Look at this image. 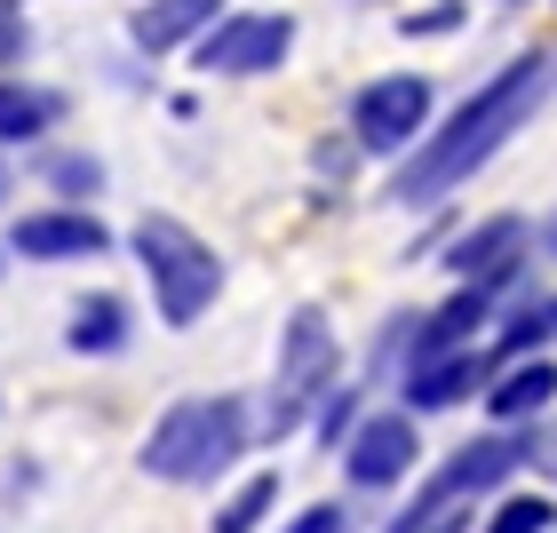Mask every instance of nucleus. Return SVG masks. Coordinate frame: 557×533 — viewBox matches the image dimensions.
Listing matches in <instances>:
<instances>
[{"label":"nucleus","instance_id":"412c9836","mask_svg":"<svg viewBox=\"0 0 557 533\" xmlns=\"http://www.w3.org/2000/svg\"><path fill=\"white\" fill-rule=\"evenodd\" d=\"M462 16H470L462 0H430V9H414V16H407V33H414V40H430V33H454Z\"/></svg>","mask_w":557,"mask_h":533},{"label":"nucleus","instance_id":"5701e85b","mask_svg":"<svg viewBox=\"0 0 557 533\" xmlns=\"http://www.w3.org/2000/svg\"><path fill=\"white\" fill-rule=\"evenodd\" d=\"M16 57H24V16L9 9V0H0V72H9Z\"/></svg>","mask_w":557,"mask_h":533},{"label":"nucleus","instance_id":"39448f33","mask_svg":"<svg viewBox=\"0 0 557 533\" xmlns=\"http://www.w3.org/2000/svg\"><path fill=\"white\" fill-rule=\"evenodd\" d=\"M295 48V16L278 9H223L208 33L191 40V64L215 72V80H256V72H278Z\"/></svg>","mask_w":557,"mask_h":533},{"label":"nucleus","instance_id":"423d86ee","mask_svg":"<svg viewBox=\"0 0 557 533\" xmlns=\"http://www.w3.org/2000/svg\"><path fill=\"white\" fill-rule=\"evenodd\" d=\"M430 136V80L422 72H383L350 96V144L374 151V160H407Z\"/></svg>","mask_w":557,"mask_h":533},{"label":"nucleus","instance_id":"0eeeda50","mask_svg":"<svg viewBox=\"0 0 557 533\" xmlns=\"http://www.w3.org/2000/svg\"><path fill=\"white\" fill-rule=\"evenodd\" d=\"M414 462H422V438H414V414H407V406L367 414V422L343 438V470H350V486H367V494H383V486H398V478H414Z\"/></svg>","mask_w":557,"mask_h":533},{"label":"nucleus","instance_id":"f8f14e48","mask_svg":"<svg viewBox=\"0 0 557 533\" xmlns=\"http://www.w3.org/2000/svg\"><path fill=\"white\" fill-rule=\"evenodd\" d=\"M223 9H232V0H144L136 24H128V40L144 48V57H168V48H191Z\"/></svg>","mask_w":557,"mask_h":533},{"label":"nucleus","instance_id":"9b49d317","mask_svg":"<svg viewBox=\"0 0 557 533\" xmlns=\"http://www.w3.org/2000/svg\"><path fill=\"white\" fill-rule=\"evenodd\" d=\"M494 383V359L486 350H446V359H430V367H407V406L414 414H446V406H462Z\"/></svg>","mask_w":557,"mask_h":533},{"label":"nucleus","instance_id":"393cba45","mask_svg":"<svg viewBox=\"0 0 557 533\" xmlns=\"http://www.w3.org/2000/svg\"><path fill=\"white\" fill-rule=\"evenodd\" d=\"M0 199H9V168H0Z\"/></svg>","mask_w":557,"mask_h":533},{"label":"nucleus","instance_id":"6e6552de","mask_svg":"<svg viewBox=\"0 0 557 533\" xmlns=\"http://www.w3.org/2000/svg\"><path fill=\"white\" fill-rule=\"evenodd\" d=\"M104 247H112V232L96 208H33L9 223V256H24V263H88Z\"/></svg>","mask_w":557,"mask_h":533},{"label":"nucleus","instance_id":"ddd939ff","mask_svg":"<svg viewBox=\"0 0 557 533\" xmlns=\"http://www.w3.org/2000/svg\"><path fill=\"white\" fill-rule=\"evenodd\" d=\"M64 343L81 350V359H112V350H128V302L120 295H81L64 319Z\"/></svg>","mask_w":557,"mask_h":533},{"label":"nucleus","instance_id":"20e7f679","mask_svg":"<svg viewBox=\"0 0 557 533\" xmlns=\"http://www.w3.org/2000/svg\"><path fill=\"white\" fill-rule=\"evenodd\" d=\"M335 374H343V343H335V326H326L319 302H295L287 311V335H278V374H271V438H287V430H302L319 414V398L335 391Z\"/></svg>","mask_w":557,"mask_h":533},{"label":"nucleus","instance_id":"f03ea898","mask_svg":"<svg viewBox=\"0 0 557 533\" xmlns=\"http://www.w3.org/2000/svg\"><path fill=\"white\" fill-rule=\"evenodd\" d=\"M247 438H256V422H247L239 398H223V391L215 398H175L144 438V470L168 478V486H215L247 454Z\"/></svg>","mask_w":557,"mask_h":533},{"label":"nucleus","instance_id":"7ed1b4c3","mask_svg":"<svg viewBox=\"0 0 557 533\" xmlns=\"http://www.w3.org/2000/svg\"><path fill=\"white\" fill-rule=\"evenodd\" d=\"M128 247H136V263H144V278H151V302H160L168 326H199V319L215 311V295H223V256L191 232L184 215H144L136 232H128Z\"/></svg>","mask_w":557,"mask_h":533},{"label":"nucleus","instance_id":"4be33fe9","mask_svg":"<svg viewBox=\"0 0 557 533\" xmlns=\"http://www.w3.org/2000/svg\"><path fill=\"white\" fill-rule=\"evenodd\" d=\"M343 525H350V518H343V501H311V510H302L287 533H343Z\"/></svg>","mask_w":557,"mask_h":533},{"label":"nucleus","instance_id":"2eb2a0df","mask_svg":"<svg viewBox=\"0 0 557 533\" xmlns=\"http://www.w3.org/2000/svg\"><path fill=\"white\" fill-rule=\"evenodd\" d=\"M494 398V414L502 422H525V414H549V398H557V367L549 359H525V367H510V374H502V383H486Z\"/></svg>","mask_w":557,"mask_h":533},{"label":"nucleus","instance_id":"a211bd4d","mask_svg":"<svg viewBox=\"0 0 557 533\" xmlns=\"http://www.w3.org/2000/svg\"><path fill=\"white\" fill-rule=\"evenodd\" d=\"M557 335V295H534V302H518L510 326H502V359H525V350H542Z\"/></svg>","mask_w":557,"mask_h":533},{"label":"nucleus","instance_id":"9d476101","mask_svg":"<svg viewBox=\"0 0 557 533\" xmlns=\"http://www.w3.org/2000/svg\"><path fill=\"white\" fill-rule=\"evenodd\" d=\"M494 295L502 287H454L438 311H422L414 319V343H407V367H430V359H446V350H470V335L494 311Z\"/></svg>","mask_w":557,"mask_h":533},{"label":"nucleus","instance_id":"b1692460","mask_svg":"<svg viewBox=\"0 0 557 533\" xmlns=\"http://www.w3.org/2000/svg\"><path fill=\"white\" fill-rule=\"evenodd\" d=\"M534 239H542V256L557 263V215H542V232H534Z\"/></svg>","mask_w":557,"mask_h":533},{"label":"nucleus","instance_id":"f3484780","mask_svg":"<svg viewBox=\"0 0 557 533\" xmlns=\"http://www.w3.org/2000/svg\"><path fill=\"white\" fill-rule=\"evenodd\" d=\"M40 175L64 191V208H88V199L104 191V160H88V151H48Z\"/></svg>","mask_w":557,"mask_h":533},{"label":"nucleus","instance_id":"6ab92c4d","mask_svg":"<svg viewBox=\"0 0 557 533\" xmlns=\"http://www.w3.org/2000/svg\"><path fill=\"white\" fill-rule=\"evenodd\" d=\"M549 525H557V510H549L542 494H510V501L486 518V533H549Z\"/></svg>","mask_w":557,"mask_h":533},{"label":"nucleus","instance_id":"f257e3e1","mask_svg":"<svg viewBox=\"0 0 557 533\" xmlns=\"http://www.w3.org/2000/svg\"><path fill=\"white\" fill-rule=\"evenodd\" d=\"M549 88H557V48H525V57H510L438 136H422L407 151V168L391 175V208H438L446 191H462L470 175L549 104Z\"/></svg>","mask_w":557,"mask_h":533},{"label":"nucleus","instance_id":"aec40b11","mask_svg":"<svg viewBox=\"0 0 557 533\" xmlns=\"http://www.w3.org/2000/svg\"><path fill=\"white\" fill-rule=\"evenodd\" d=\"M359 430V391H326L319 398V446H343Z\"/></svg>","mask_w":557,"mask_h":533},{"label":"nucleus","instance_id":"dca6fc26","mask_svg":"<svg viewBox=\"0 0 557 533\" xmlns=\"http://www.w3.org/2000/svg\"><path fill=\"white\" fill-rule=\"evenodd\" d=\"M271 510H278V470H256V478H247V486L215 510V525H208V533H256Z\"/></svg>","mask_w":557,"mask_h":533},{"label":"nucleus","instance_id":"4468645a","mask_svg":"<svg viewBox=\"0 0 557 533\" xmlns=\"http://www.w3.org/2000/svg\"><path fill=\"white\" fill-rule=\"evenodd\" d=\"M57 120H64V96H57V88L0 80V144H40Z\"/></svg>","mask_w":557,"mask_h":533},{"label":"nucleus","instance_id":"1a4fd4ad","mask_svg":"<svg viewBox=\"0 0 557 533\" xmlns=\"http://www.w3.org/2000/svg\"><path fill=\"white\" fill-rule=\"evenodd\" d=\"M525 247H534V223L525 215H486L478 232H462L446 247V271L462 278V287H510L525 271Z\"/></svg>","mask_w":557,"mask_h":533}]
</instances>
